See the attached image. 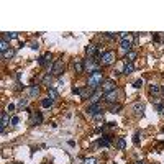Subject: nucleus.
Wrapping results in <instances>:
<instances>
[{"label":"nucleus","instance_id":"1","mask_svg":"<svg viewBox=\"0 0 164 164\" xmlns=\"http://www.w3.org/2000/svg\"><path fill=\"white\" fill-rule=\"evenodd\" d=\"M102 84H103V74L100 71L97 72H94V74H90L89 76V82H87V87L90 89V90H97V89L102 87Z\"/></svg>","mask_w":164,"mask_h":164},{"label":"nucleus","instance_id":"2","mask_svg":"<svg viewBox=\"0 0 164 164\" xmlns=\"http://www.w3.org/2000/svg\"><path fill=\"white\" fill-rule=\"evenodd\" d=\"M84 66H85V69H87L90 74H94V72L100 71V67H102V64H100V59H84Z\"/></svg>","mask_w":164,"mask_h":164},{"label":"nucleus","instance_id":"3","mask_svg":"<svg viewBox=\"0 0 164 164\" xmlns=\"http://www.w3.org/2000/svg\"><path fill=\"white\" fill-rule=\"evenodd\" d=\"M115 59H117L115 51H105V53H102V56H100V64H102V66H110V64L115 62Z\"/></svg>","mask_w":164,"mask_h":164},{"label":"nucleus","instance_id":"4","mask_svg":"<svg viewBox=\"0 0 164 164\" xmlns=\"http://www.w3.org/2000/svg\"><path fill=\"white\" fill-rule=\"evenodd\" d=\"M62 71H64V62H62V59H57V61L53 62V67H51V76H56L59 77L62 74Z\"/></svg>","mask_w":164,"mask_h":164},{"label":"nucleus","instance_id":"5","mask_svg":"<svg viewBox=\"0 0 164 164\" xmlns=\"http://www.w3.org/2000/svg\"><path fill=\"white\" fill-rule=\"evenodd\" d=\"M100 89L103 90V94H108V92H112V90H117V84H115V81L108 79V81H103Z\"/></svg>","mask_w":164,"mask_h":164},{"label":"nucleus","instance_id":"6","mask_svg":"<svg viewBox=\"0 0 164 164\" xmlns=\"http://www.w3.org/2000/svg\"><path fill=\"white\" fill-rule=\"evenodd\" d=\"M85 53L89 54V57H95V56H98V54H102L100 49H98V46L94 44V43H90L89 46H85Z\"/></svg>","mask_w":164,"mask_h":164},{"label":"nucleus","instance_id":"7","mask_svg":"<svg viewBox=\"0 0 164 164\" xmlns=\"http://www.w3.org/2000/svg\"><path fill=\"white\" fill-rule=\"evenodd\" d=\"M10 122H12V120L8 118V113H7V112H2V115H0V128H2V133H5V126Z\"/></svg>","mask_w":164,"mask_h":164},{"label":"nucleus","instance_id":"8","mask_svg":"<svg viewBox=\"0 0 164 164\" xmlns=\"http://www.w3.org/2000/svg\"><path fill=\"white\" fill-rule=\"evenodd\" d=\"M100 112H103L102 110V107H100V103H94V105H90V107L87 108V113L90 115V117H95L97 113H100Z\"/></svg>","mask_w":164,"mask_h":164},{"label":"nucleus","instance_id":"9","mask_svg":"<svg viewBox=\"0 0 164 164\" xmlns=\"http://www.w3.org/2000/svg\"><path fill=\"white\" fill-rule=\"evenodd\" d=\"M102 94H103V90L102 89H97V90H94V94L92 95H90V100H89V102H90V105H94V103H98V100H100V97H102Z\"/></svg>","mask_w":164,"mask_h":164},{"label":"nucleus","instance_id":"10","mask_svg":"<svg viewBox=\"0 0 164 164\" xmlns=\"http://www.w3.org/2000/svg\"><path fill=\"white\" fill-rule=\"evenodd\" d=\"M103 97H105V100H107L108 103H113L118 100V90H112V92L108 94H103Z\"/></svg>","mask_w":164,"mask_h":164},{"label":"nucleus","instance_id":"11","mask_svg":"<svg viewBox=\"0 0 164 164\" xmlns=\"http://www.w3.org/2000/svg\"><path fill=\"white\" fill-rule=\"evenodd\" d=\"M74 69H76V72H84L85 71V66H84V59H76L74 61Z\"/></svg>","mask_w":164,"mask_h":164},{"label":"nucleus","instance_id":"12","mask_svg":"<svg viewBox=\"0 0 164 164\" xmlns=\"http://www.w3.org/2000/svg\"><path fill=\"white\" fill-rule=\"evenodd\" d=\"M110 141H112V136H102V138L97 141V144L102 146V148H107V146H110Z\"/></svg>","mask_w":164,"mask_h":164},{"label":"nucleus","instance_id":"13","mask_svg":"<svg viewBox=\"0 0 164 164\" xmlns=\"http://www.w3.org/2000/svg\"><path fill=\"white\" fill-rule=\"evenodd\" d=\"M49 61H51V53H46V54H43V56L38 59V64H40V66H46Z\"/></svg>","mask_w":164,"mask_h":164},{"label":"nucleus","instance_id":"14","mask_svg":"<svg viewBox=\"0 0 164 164\" xmlns=\"http://www.w3.org/2000/svg\"><path fill=\"white\" fill-rule=\"evenodd\" d=\"M48 97H51L53 100H56V98L59 97V92H57L54 87H48Z\"/></svg>","mask_w":164,"mask_h":164},{"label":"nucleus","instance_id":"15","mask_svg":"<svg viewBox=\"0 0 164 164\" xmlns=\"http://www.w3.org/2000/svg\"><path fill=\"white\" fill-rule=\"evenodd\" d=\"M161 92H163V87H161V85H151V87H149V94H151V95H159Z\"/></svg>","mask_w":164,"mask_h":164},{"label":"nucleus","instance_id":"16","mask_svg":"<svg viewBox=\"0 0 164 164\" xmlns=\"http://www.w3.org/2000/svg\"><path fill=\"white\" fill-rule=\"evenodd\" d=\"M133 71H135V64H133V62H126V66L123 67V74H126V76H128V74H131Z\"/></svg>","mask_w":164,"mask_h":164},{"label":"nucleus","instance_id":"17","mask_svg":"<svg viewBox=\"0 0 164 164\" xmlns=\"http://www.w3.org/2000/svg\"><path fill=\"white\" fill-rule=\"evenodd\" d=\"M8 49H10V43H8L7 40H3V38H2V41H0V51L5 53V51H8Z\"/></svg>","mask_w":164,"mask_h":164},{"label":"nucleus","instance_id":"18","mask_svg":"<svg viewBox=\"0 0 164 164\" xmlns=\"http://www.w3.org/2000/svg\"><path fill=\"white\" fill-rule=\"evenodd\" d=\"M53 103H54V100H53L51 97H46V98H43V100H41V105H43L44 108L53 107Z\"/></svg>","mask_w":164,"mask_h":164},{"label":"nucleus","instance_id":"19","mask_svg":"<svg viewBox=\"0 0 164 164\" xmlns=\"http://www.w3.org/2000/svg\"><path fill=\"white\" fill-rule=\"evenodd\" d=\"M33 123H35V125H41V123H43V115H41L40 112L33 113Z\"/></svg>","mask_w":164,"mask_h":164},{"label":"nucleus","instance_id":"20","mask_svg":"<svg viewBox=\"0 0 164 164\" xmlns=\"http://www.w3.org/2000/svg\"><path fill=\"white\" fill-rule=\"evenodd\" d=\"M133 110H135L136 113H143V112H144V103H143V102H136V103L133 105Z\"/></svg>","mask_w":164,"mask_h":164},{"label":"nucleus","instance_id":"21","mask_svg":"<svg viewBox=\"0 0 164 164\" xmlns=\"http://www.w3.org/2000/svg\"><path fill=\"white\" fill-rule=\"evenodd\" d=\"M2 38L10 43L12 40H16V38H18V33H3V36H2Z\"/></svg>","mask_w":164,"mask_h":164},{"label":"nucleus","instance_id":"22","mask_svg":"<svg viewBox=\"0 0 164 164\" xmlns=\"http://www.w3.org/2000/svg\"><path fill=\"white\" fill-rule=\"evenodd\" d=\"M15 56V49H8V51H5V53H2V59H10V57H13Z\"/></svg>","mask_w":164,"mask_h":164},{"label":"nucleus","instance_id":"23","mask_svg":"<svg viewBox=\"0 0 164 164\" xmlns=\"http://www.w3.org/2000/svg\"><path fill=\"white\" fill-rule=\"evenodd\" d=\"M40 95V87L38 85H31L30 87V97H38Z\"/></svg>","mask_w":164,"mask_h":164},{"label":"nucleus","instance_id":"24","mask_svg":"<svg viewBox=\"0 0 164 164\" xmlns=\"http://www.w3.org/2000/svg\"><path fill=\"white\" fill-rule=\"evenodd\" d=\"M136 56H138V54H136V51H130V53H126V61L131 62L133 59H136Z\"/></svg>","mask_w":164,"mask_h":164},{"label":"nucleus","instance_id":"25","mask_svg":"<svg viewBox=\"0 0 164 164\" xmlns=\"http://www.w3.org/2000/svg\"><path fill=\"white\" fill-rule=\"evenodd\" d=\"M125 146H126V141H125V138H118L117 148H118V149H125Z\"/></svg>","mask_w":164,"mask_h":164},{"label":"nucleus","instance_id":"26","mask_svg":"<svg viewBox=\"0 0 164 164\" xmlns=\"http://www.w3.org/2000/svg\"><path fill=\"white\" fill-rule=\"evenodd\" d=\"M23 107H28V98H21L18 102V108H23Z\"/></svg>","mask_w":164,"mask_h":164},{"label":"nucleus","instance_id":"27","mask_svg":"<svg viewBox=\"0 0 164 164\" xmlns=\"http://www.w3.org/2000/svg\"><path fill=\"white\" fill-rule=\"evenodd\" d=\"M84 164H97V159L95 158H87V159H84Z\"/></svg>","mask_w":164,"mask_h":164},{"label":"nucleus","instance_id":"28","mask_svg":"<svg viewBox=\"0 0 164 164\" xmlns=\"http://www.w3.org/2000/svg\"><path fill=\"white\" fill-rule=\"evenodd\" d=\"M141 85H143V79H138V81H135V84H133L135 89H139Z\"/></svg>","mask_w":164,"mask_h":164},{"label":"nucleus","instance_id":"29","mask_svg":"<svg viewBox=\"0 0 164 164\" xmlns=\"http://www.w3.org/2000/svg\"><path fill=\"white\" fill-rule=\"evenodd\" d=\"M122 110V105H115V107H112V113H118Z\"/></svg>","mask_w":164,"mask_h":164},{"label":"nucleus","instance_id":"30","mask_svg":"<svg viewBox=\"0 0 164 164\" xmlns=\"http://www.w3.org/2000/svg\"><path fill=\"white\" fill-rule=\"evenodd\" d=\"M105 38H108V40H115L117 35H115V33H105Z\"/></svg>","mask_w":164,"mask_h":164},{"label":"nucleus","instance_id":"31","mask_svg":"<svg viewBox=\"0 0 164 164\" xmlns=\"http://www.w3.org/2000/svg\"><path fill=\"white\" fill-rule=\"evenodd\" d=\"M10 123H12V125H18V123H20V118H18V117H13Z\"/></svg>","mask_w":164,"mask_h":164},{"label":"nucleus","instance_id":"32","mask_svg":"<svg viewBox=\"0 0 164 164\" xmlns=\"http://www.w3.org/2000/svg\"><path fill=\"white\" fill-rule=\"evenodd\" d=\"M43 82H44V84H48V82H51V76H49V74H46V76L43 77Z\"/></svg>","mask_w":164,"mask_h":164},{"label":"nucleus","instance_id":"33","mask_svg":"<svg viewBox=\"0 0 164 164\" xmlns=\"http://www.w3.org/2000/svg\"><path fill=\"white\" fill-rule=\"evenodd\" d=\"M30 48H31V49H38V48H40V44L33 41V43H30Z\"/></svg>","mask_w":164,"mask_h":164},{"label":"nucleus","instance_id":"34","mask_svg":"<svg viewBox=\"0 0 164 164\" xmlns=\"http://www.w3.org/2000/svg\"><path fill=\"white\" fill-rule=\"evenodd\" d=\"M133 141H135V144H138V143H139V133H138V131L135 133V139H133Z\"/></svg>","mask_w":164,"mask_h":164},{"label":"nucleus","instance_id":"35","mask_svg":"<svg viewBox=\"0 0 164 164\" xmlns=\"http://www.w3.org/2000/svg\"><path fill=\"white\" fill-rule=\"evenodd\" d=\"M72 94H81V89L79 87H72Z\"/></svg>","mask_w":164,"mask_h":164},{"label":"nucleus","instance_id":"36","mask_svg":"<svg viewBox=\"0 0 164 164\" xmlns=\"http://www.w3.org/2000/svg\"><path fill=\"white\" fill-rule=\"evenodd\" d=\"M7 110H8V112H12V110H15V105H13V103H10V105H8V108H7Z\"/></svg>","mask_w":164,"mask_h":164},{"label":"nucleus","instance_id":"37","mask_svg":"<svg viewBox=\"0 0 164 164\" xmlns=\"http://www.w3.org/2000/svg\"><path fill=\"white\" fill-rule=\"evenodd\" d=\"M161 115H163V117H164V110H163V112H161Z\"/></svg>","mask_w":164,"mask_h":164},{"label":"nucleus","instance_id":"38","mask_svg":"<svg viewBox=\"0 0 164 164\" xmlns=\"http://www.w3.org/2000/svg\"><path fill=\"white\" fill-rule=\"evenodd\" d=\"M136 164H144V163H136Z\"/></svg>","mask_w":164,"mask_h":164},{"label":"nucleus","instance_id":"39","mask_svg":"<svg viewBox=\"0 0 164 164\" xmlns=\"http://www.w3.org/2000/svg\"><path fill=\"white\" fill-rule=\"evenodd\" d=\"M163 92H164V87H163Z\"/></svg>","mask_w":164,"mask_h":164}]
</instances>
